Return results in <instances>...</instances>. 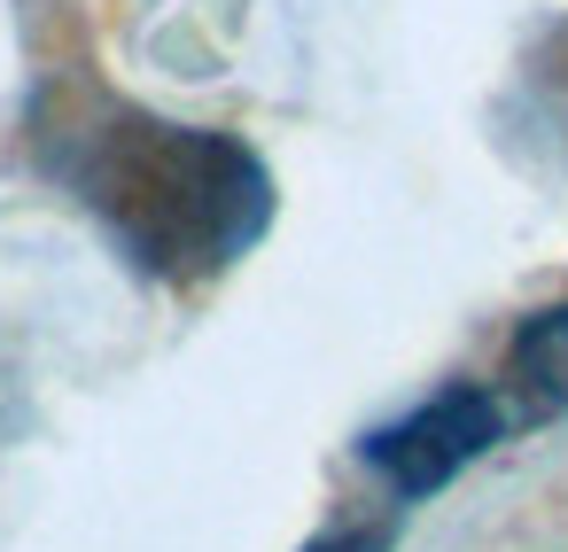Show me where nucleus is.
Here are the masks:
<instances>
[{"mask_svg":"<svg viewBox=\"0 0 568 552\" xmlns=\"http://www.w3.org/2000/svg\"><path fill=\"white\" fill-rule=\"evenodd\" d=\"M55 172L156 280L226 273L273 226V172L219 125H164L118 102L55 133Z\"/></svg>","mask_w":568,"mask_h":552,"instance_id":"obj_1","label":"nucleus"},{"mask_svg":"<svg viewBox=\"0 0 568 552\" xmlns=\"http://www.w3.org/2000/svg\"><path fill=\"white\" fill-rule=\"evenodd\" d=\"M498 436H506V405H498L483 381H459V389L413 405L405 420L374 428L358 451H366V467H374L397 498H428V490H444L467 459H483Z\"/></svg>","mask_w":568,"mask_h":552,"instance_id":"obj_2","label":"nucleus"},{"mask_svg":"<svg viewBox=\"0 0 568 552\" xmlns=\"http://www.w3.org/2000/svg\"><path fill=\"white\" fill-rule=\"evenodd\" d=\"M506 381L529 397V412H560L568 405V311H545L514 335Z\"/></svg>","mask_w":568,"mask_h":552,"instance_id":"obj_3","label":"nucleus"},{"mask_svg":"<svg viewBox=\"0 0 568 552\" xmlns=\"http://www.w3.org/2000/svg\"><path fill=\"white\" fill-rule=\"evenodd\" d=\"M389 521H358V529H327V536H312L304 552H389Z\"/></svg>","mask_w":568,"mask_h":552,"instance_id":"obj_4","label":"nucleus"}]
</instances>
